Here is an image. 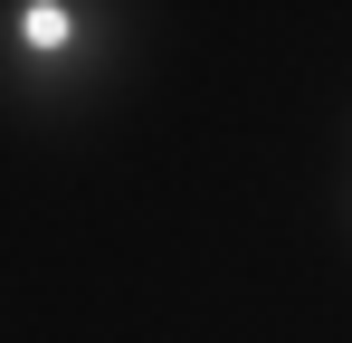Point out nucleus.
<instances>
[{"label": "nucleus", "instance_id": "obj_1", "mask_svg": "<svg viewBox=\"0 0 352 343\" xmlns=\"http://www.w3.org/2000/svg\"><path fill=\"white\" fill-rule=\"evenodd\" d=\"M124 48L115 10H86V0H10L0 10V86L19 105H67L86 76H105Z\"/></svg>", "mask_w": 352, "mask_h": 343}]
</instances>
